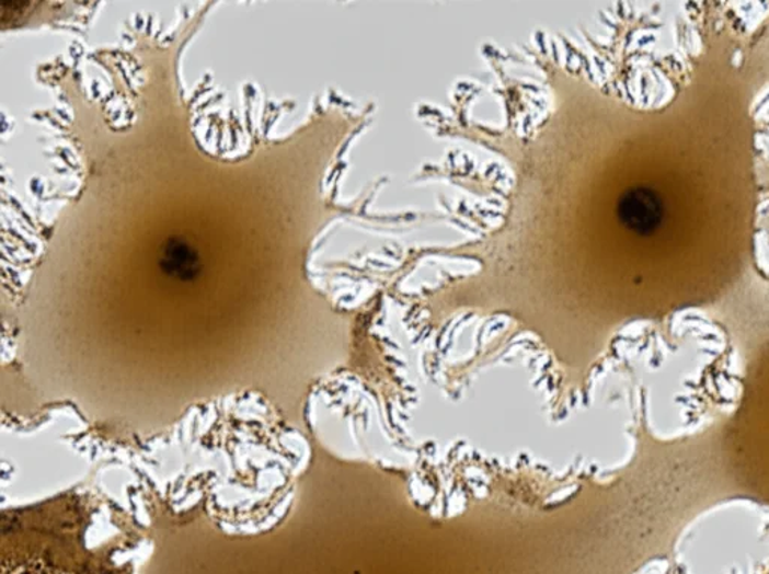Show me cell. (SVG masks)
<instances>
[{
	"instance_id": "1",
	"label": "cell",
	"mask_w": 769,
	"mask_h": 574,
	"mask_svg": "<svg viewBox=\"0 0 769 574\" xmlns=\"http://www.w3.org/2000/svg\"><path fill=\"white\" fill-rule=\"evenodd\" d=\"M618 217L627 229L646 237L662 226L665 206L654 190L635 187L622 194L619 199Z\"/></svg>"
},
{
	"instance_id": "2",
	"label": "cell",
	"mask_w": 769,
	"mask_h": 574,
	"mask_svg": "<svg viewBox=\"0 0 769 574\" xmlns=\"http://www.w3.org/2000/svg\"><path fill=\"white\" fill-rule=\"evenodd\" d=\"M161 268L169 276L190 280L200 273V259L188 242L181 238H172L163 246Z\"/></svg>"
}]
</instances>
